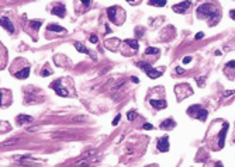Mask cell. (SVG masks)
I'll list each match as a JSON object with an SVG mask.
<instances>
[{"mask_svg": "<svg viewBox=\"0 0 235 167\" xmlns=\"http://www.w3.org/2000/svg\"><path fill=\"white\" fill-rule=\"evenodd\" d=\"M197 14L200 18H204V17H211L213 18V24H214L215 21H218V13H217V10L213 7L211 4H201L199 9H197Z\"/></svg>", "mask_w": 235, "mask_h": 167, "instance_id": "cell-1", "label": "cell"}, {"mask_svg": "<svg viewBox=\"0 0 235 167\" xmlns=\"http://www.w3.org/2000/svg\"><path fill=\"white\" fill-rule=\"evenodd\" d=\"M187 114H189V115H193V117H196V118H199L200 121H205V118H207V115H208L207 110L201 108L200 105H191V107H189Z\"/></svg>", "mask_w": 235, "mask_h": 167, "instance_id": "cell-2", "label": "cell"}, {"mask_svg": "<svg viewBox=\"0 0 235 167\" xmlns=\"http://www.w3.org/2000/svg\"><path fill=\"white\" fill-rule=\"evenodd\" d=\"M138 66L144 69V70H145V73L148 74V77H151V79H158L160 74H162L159 70L154 69L149 63H146V62H138Z\"/></svg>", "mask_w": 235, "mask_h": 167, "instance_id": "cell-3", "label": "cell"}, {"mask_svg": "<svg viewBox=\"0 0 235 167\" xmlns=\"http://www.w3.org/2000/svg\"><path fill=\"white\" fill-rule=\"evenodd\" d=\"M190 4H191L190 0L182 1V3H179V4L173 6V11H175V13H179V14H183V13H186L187 10L190 9Z\"/></svg>", "mask_w": 235, "mask_h": 167, "instance_id": "cell-4", "label": "cell"}, {"mask_svg": "<svg viewBox=\"0 0 235 167\" xmlns=\"http://www.w3.org/2000/svg\"><path fill=\"white\" fill-rule=\"evenodd\" d=\"M51 87L54 88V90L56 91V94H58V96H61V97H69V93H68V90H65V88L61 86V82H59V80L54 82V83L51 84Z\"/></svg>", "mask_w": 235, "mask_h": 167, "instance_id": "cell-5", "label": "cell"}, {"mask_svg": "<svg viewBox=\"0 0 235 167\" xmlns=\"http://www.w3.org/2000/svg\"><path fill=\"white\" fill-rule=\"evenodd\" d=\"M158 149L160 152H168L169 150V141H168V136L160 138L158 141Z\"/></svg>", "mask_w": 235, "mask_h": 167, "instance_id": "cell-6", "label": "cell"}, {"mask_svg": "<svg viewBox=\"0 0 235 167\" xmlns=\"http://www.w3.org/2000/svg\"><path fill=\"white\" fill-rule=\"evenodd\" d=\"M75 48L78 49V51H79V52H82V54H86V55H89L90 58H93V59H96V56L93 54H92V52H90L89 49L86 48L85 45H82L80 44V42H75Z\"/></svg>", "mask_w": 235, "mask_h": 167, "instance_id": "cell-7", "label": "cell"}, {"mask_svg": "<svg viewBox=\"0 0 235 167\" xmlns=\"http://www.w3.org/2000/svg\"><path fill=\"white\" fill-rule=\"evenodd\" d=\"M52 14H54V15H58V17H65L66 10H65V7H64L62 4L55 6V7L52 9Z\"/></svg>", "mask_w": 235, "mask_h": 167, "instance_id": "cell-8", "label": "cell"}, {"mask_svg": "<svg viewBox=\"0 0 235 167\" xmlns=\"http://www.w3.org/2000/svg\"><path fill=\"white\" fill-rule=\"evenodd\" d=\"M1 27L6 28L9 32H14V27H13V24L10 23V20L7 17H1Z\"/></svg>", "mask_w": 235, "mask_h": 167, "instance_id": "cell-9", "label": "cell"}, {"mask_svg": "<svg viewBox=\"0 0 235 167\" xmlns=\"http://www.w3.org/2000/svg\"><path fill=\"white\" fill-rule=\"evenodd\" d=\"M151 103V105L152 107H155L156 110H163V108H166V101H159V100H151L149 101Z\"/></svg>", "mask_w": 235, "mask_h": 167, "instance_id": "cell-10", "label": "cell"}, {"mask_svg": "<svg viewBox=\"0 0 235 167\" xmlns=\"http://www.w3.org/2000/svg\"><path fill=\"white\" fill-rule=\"evenodd\" d=\"M117 7L115 6H111V7H109L107 9V15H109V18H110V21H113V23H115V14H117Z\"/></svg>", "mask_w": 235, "mask_h": 167, "instance_id": "cell-11", "label": "cell"}, {"mask_svg": "<svg viewBox=\"0 0 235 167\" xmlns=\"http://www.w3.org/2000/svg\"><path fill=\"white\" fill-rule=\"evenodd\" d=\"M28 74H30V68H25V69H23V70H20V72L14 73V76L17 79H27Z\"/></svg>", "mask_w": 235, "mask_h": 167, "instance_id": "cell-12", "label": "cell"}, {"mask_svg": "<svg viewBox=\"0 0 235 167\" xmlns=\"http://www.w3.org/2000/svg\"><path fill=\"white\" fill-rule=\"evenodd\" d=\"M24 122H33V117H30V115H18L17 124H18V125H23Z\"/></svg>", "mask_w": 235, "mask_h": 167, "instance_id": "cell-13", "label": "cell"}, {"mask_svg": "<svg viewBox=\"0 0 235 167\" xmlns=\"http://www.w3.org/2000/svg\"><path fill=\"white\" fill-rule=\"evenodd\" d=\"M48 31H55V32H65V28L58 24H50L48 25Z\"/></svg>", "mask_w": 235, "mask_h": 167, "instance_id": "cell-14", "label": "cell"}, {"mask_svg": "<svg viewBox=\"0 0 235 167\" xmlns=\"http://www.w3.org/2000/svg\"><path fill=\"white\" fill-rule=\"evenodd\" d=\"M227 129H228V124L225 122L224 128H222V131H221V135H220V147L224 146V138H225V132H227Z\"/></svg>", "mask_w": 235, "mask_h": 167, "instance_id": "cell-15", "label": "cell"}, {"mask_svg": "<svg viewBox=\"0 0 235 167\" xmlns=\"http://www.w3.org/2000/svg\"><path fill=\"white\" fill-rule=\"evenodd\" d=\"M175 127V122L172 121V118H169V119H166V121H163V122L160 124V128H163V129H168V128H172Z\"/></svg>", "mask_w": 235, "mask_h": 167, "instance_id": "cell-16", "label": "cell"}, {"mask_svg": "<svg viewBox=\"0 0 235 167\" xmlns=\"http://www.w3.org/2000/svg\"><path fill=\"white\" fill-rule=\"evenodd\" d=\"M152 6H158V7H163L166 4V0H149Z\"/></svg>", "mask_w": 235, "mask_h": 167, "instance_id": "cell-17", "label": "cell"}, {"mask_svg": "<svg viewBox=\"0 0 235 167\" xmlns=\"http://www.w3.org/2000/svg\"><path fill=\"white\" fill-rule=\"evenodd\" d=\"M145 54L146 55H158V54H159V49L154 48V46H148L146 51H145Z\"/></svg>", "mask_w": 235, "mask_h": 167, "instance_id": "cell-18", "label": "cell"}, {"mask_svg": "<svg viewBox=\"0 0 235 167\" xmlns=\"http://www.w3.org/2000/svg\"><path fill=\"white\" fill-rule=\"evenodd\" d=\"M41 24H42V21H41V20H38V21H35V20H34V21H31V23H30V25L34 29H38L41 27Z\"/></svg>", "mask_w": 235, "mask_h": 167, "instance_id": "cell-19", "label": "cell"}, {"mask_svg": "<svg viewBox=\"0 0 235 167\" xmlns=\"http://www.w3.org/2000/svg\"><path fill=\"white\" fill-rule=\"evenodd\" d=\"M125 42L130 45L131 48H134V49H138V42H135L134 39H125Z\"/></svg>", "mask_w": 235, "mask_h": 167, "instance_id": "cell-20", "label": "cell"}, {"mask_svg": "<svg viewBox=\"0 0 235 167\" xmlns=\"http://www.w3.org/2000/svg\"><path fill=\"white\" fill-rule=\"evenodd\" d=\"M18 141H20V139H10L9 142H4V143H3V146H9V145H13V143H17V142H18Z\"/></svg>", "mask_w": 235, "mask_h": 167, "instance_id": "cell-21", "label": "cell"}, {"mask_svg": "<svg viewBox=\"0 0 235 167\" xmlns=\"http://www.w3.org/2000/svg\"><path fill=\"white\" fill-rule=\"evenodd\" d=\"M52 73V70H51V69H44V70H42V76H44V77H47V76H50V74Z\"/></svg>", "mask_w": 235, "mask_h": 167, "instance_id": "cell-22", "label": "cell"}, {"mask_svg": "<svg viewBox=\"0 0 235 167\" xmlns=\"http://www.w3.org/2000/svg\"><path fill=\"white\" fill-rule=\"evenodd\" d=\"M95 153H96V150H95V149H93V150H87V152H86L85 154H83V157H85V159H86V157L92 156V154H95Z\"/></svg>", "mask_w": 235, "mask_h": 167, "instance_id": "cell-23", "label": "cell"}, {"mask_svg": "<svg viewBox=\"0 0 235 167\" xmlns=\"http://www.w3.org/2000/svg\"><path fill=\"white\" fill-rule=\"evenodd\" d=\"M127 117H128V119H130V121H132V119L135 118V111H130V113L127 114Z\"/></svg>", "mask_w": 235, "mask_h": 167, "instance_id": "cell-24", "label": "cell"}, {"mask_svg": "<svg viewBox=\"0 0 235 167\" xmlns=\"http://www.w3.org/2000/svg\"><path fill=\"white\" fill-rule=\"evenodd\" d=\"M90 42H92V44H96V42H97V37H96V35H92V37H90Z\"/></svg>", "mask_w": 235, "mask_h": 167, "instance_id": "cell-25", "label": "cell"}, {"mask_svg": "<svg viewBox=\"0 0 235 167\" xmlns=\"http://www.w3.org/2000/svg\"><path fill=\"white\" fill-rule=\"evenodd\" d=\"M144 129H146V131H149V129H154V127H152L151 124H145V125H144Z\"/></svg>", "mask_w": 235, "mask_h": 167, "instance_id": "cell-26", "label": "cell"}, {"mask_svg": "<svg viewBox=\"0 0 235 167\" xmlns=\"http://www.w3.org/2000/svg\"><path fill=\"white\" fill-rule=\"evenodd\" d=\"M120 115H117V117H115V119H114V121H113V122H111V124H113V125H117V124H118V121H120Z\"/></svg>", "mask_w": 235, "mask_h": 167, "instance_id": "cell-27", "label": "cell"}, {"mask_svg": "<svg viewBox=\"0 0 235 167\" xmlns=\"http://www.w3.org/2000/svg\"><path fill=\"white\" fill-rule=\"evenodd\" d=\"M203 37H204V34H203V32H197V35H196V39H201Z\"/></svg>", "mask_w": 235, "mask_h": 167, "instance_id": "cell-28", "label": "cell"}, {"mask_svg": "<svg viewBox=\"0 0 235 167\" xmlns=\"http://www.w3.org/2000/svg\"><path fill=\"white\" fill-rule=\"evenodd\" d=\"M190 60H191V58H190V56H186V58L183 59V63H189Z\"/></svg>", "mask_w": 235, "mask_h": 167, "instance_id": "cell-29", "label": "cell"}, {"mask_svg": "<svg viewBox=\"0 0 235 167\" xmlns=\"http://www.w3.org/2000/svg\"><path fill=\"white\" fill-rule=\"evenodd\" d=\"M230 15H231V18H234V20H235V10H231V11H230Z\"/></svg>", "mask_w": 235, "mask_h": 167, "instance_id": "cell-30", "label": "cell"}, {"mask_svg": "<svg viewBox=\"0 0 235 167\" xmlns=\"http://www.w3.org/2000/svg\"><path fill=\"white\" fill-rule=\"evenodd\" d=\"M176 72H177V73H185V70L182 68H176Z\"/></svg>", "mask_w": 235, "mask_h": 167, "instance_id": "cell-31", "label": "cell"}, {"mask_svg": "<svg viewBox=\"0 0 235 167\" xmlns=\"http://www.w3.org/2000/svg\"><path fill=\"white\" fill-rule=\"evenodd\" d=\"M82 3L85 6H89V3H90V0H82Z\"/></svg>", "mask_w": 235, "mask_h": 167, "instance_id": "cell-32", "label": "cell"}, {"mask_svg": "<svg viewBox=\"0 0 235 167\" xmlns=\"http://www.w3.org/2000/svg\"><path fill=\"white\" fill-rule=\"evenodd\" d=\"M232 93H234V91H225L224 96H230V94H232Z\"/></svg>", "mask_w": 235, "mask_h": 167, "instance_id": "cell-33", "label": "cell"}, {"mask_svg": "<svg viewBox=\"0 0 235 167\" xmlns=\"http://www.w3.org/2000/svg\"><path fill=\"white\" fill-rule=\"evenodd\" d=\"M131 80H132L134 83H138V79H137V77H132V79H131Z\"/></svg>", "mask_w": 235, "mask_h": 167, "instance_id": "cell-34", "label": "cell"}, {"mask_svg": "<svg viewBox=\"0 0 235 167\" xmlns=\"http://www.w3.org/2000/svg\"><path fill=\"white\" fill-rule=\"evenodd\" d=\"M215 167H222V164H221L220 162H217V166H215Z\"/></svg>", "mask_w": 235, "mask_h": 167, "instance_id": "cell-35", "label": "cell"}, {"mask_svg": "<svg viewBox=\"0 0 235 167\" xmlns=\"http://www.w3.org/2000/svg\"><path fill=\"white\" fill-rule=\"evenodd\" d=\"M127 1H134V0H127Z\"/></svg>", "mask_w": 235, "mask_h": 167, "instance_id": "cell-36", "label": "cell"}]
</instances>
